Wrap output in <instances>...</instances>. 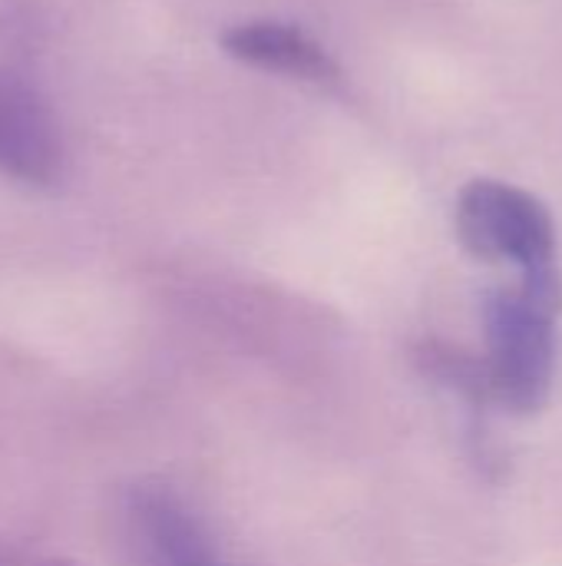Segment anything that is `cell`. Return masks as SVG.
<instances>
[{
  "instance_id": "8992f818",
  "label": "cell",
  "mask_w": 562,
  "mask_h": 566,
  "mask_svg": "<svg viewBox=\"0 0 562 566\" xmlns=\"http://www.w3.org/2000/svg\"><path fill=\"white\" fill-rule=\"evenodd\" d=\"M43 566H70V564H43Z\"/></svg>"
},
{
  "instance_id": "277c9868",
  "label": "cell",
  "mask_w": 562,
  "mask_h": 566,
  "mask_svg": "<svg viewBox=\"0 0 562 566\" xmlns=\"http://www.w3.org/2000/svg\"><path fill=\"white\" fill-rule=\"evenodd\" d=\"M132 524L149 566H229L199 517L166 488L132 494Z\"/></svg>"
},
{
  "instance_id": "6da1fadb",
  "label": "cell",
  "mask_w": 562,
  "mask_h": 566,
  "mask_svg": "<svg viewBox=\"0 0 562 566\" xmlns=\"http://www.w3.org/2000/svg\"><path fill=\"white\" fill-rule=\"evenodd\" d=\"M562 269L520 275L484 298L487 388L513 415H537L556 381L560 361Z\"/></svg>"
},
{
  "instance_id": "7a4b0ae2",
  "label": "cell",
  "mask_w": 562,
  "mask_h": 566,
  "mask_svg": "<svg viewBox=\"0 0 562 566\" xmlns=\"http://www.w3.org/2000/svg\"><path fill=\"white\" fill-rule=\"evenodd\" d=\"M457 235L474 259L513 265L517 275L560 269L556 222L550 209L527 189L474 179L457 199Z\"/></svg>"
},
{
  "instance_id": "5b68a950",
  "label": "cell",
  "mask_w": 562,
  "mask_h": 566,
  "mask_svg": "<svg viewBox=\"0 0 562 566\" xmlns=\"http://www.w3.org/2000/svg\"><path fill=\"white\" fill-rule=\"evenodd\" d=\"M222 46L229 56L252 63L258 70L288 73L308 83H335L338 63L318 46L305 30L278 23V20H248L222 33Z\"/></svg>"
},
{
  "instance_id": "3957f363",
  "label": "cell",
  "mask_w": 562,
  "mask_h": 566,
  "mask_svg": "<svg viewBox=\"0 0 562 566\" xmlns=\"http://www.w3.org/2000/svg\"><path fill=\"white\" fill-rule=\"evenodd\" d=\"M0 176L36 189L63 176V136L43 93L20 73L0 70Z\"/></svg>"
}]
</instances>
